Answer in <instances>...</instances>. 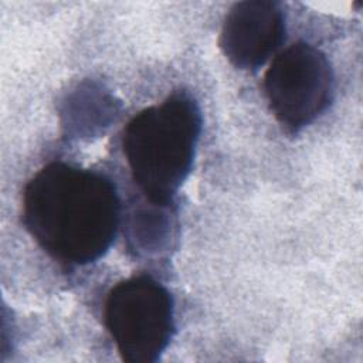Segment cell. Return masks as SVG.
Segmentation results:
<instances>
[{
  "label": "cell",
  "mask_w": 363,
  "mask_h": 363,
  "mask_svg": "<svg viewBox=\"0 0 363 363\" xmlns=\"http://www.w3.org/2000/svg\"><path fill=\"white\" fill-rule=\"evenodd\" d=\"M23 220L40 247L69 265L104 257L115 241L121 203L112 182L92 170L51 162L27 183Z\"/></svg>",
  "instance_id": "cell-1"
},
{
  "label": "cell",
  "mask_w": 363,
  "mask_h": 363,
  "mask_svg": "<svg viewBox=\"0 0 363 363\" xmlns=\"http://www.w3.org/2000/svg\"><path fill=\"white\" fill-rule=\"evenodd\" d=\"M201 132L197 102L179 92L133 116L122 147L135 183L155 206H167L187 179Z\"/></svg>",
  "instance_id": "cell-2"
},
{
  "label": "cell",
  "mask_w": 363,
  "mask_h": 363,
  "mask_svg": "<svg viewBox=\"0 0 363 363\" xmlns=\"http://www.w3.org/2000/svg\"><path fill=\"white\" fill-rule=\"evenodd\" d=\"M105 323L123 360L156 362L174 332L172 295L147 275L121 281L106 296Z\"/></svg>",
  "instance_id": "cell-3"
},
{
  "label": "cell",
  "mask_w": 363,
  "mask_h": 363,
  "mask_svg": "<svg viewBox=\"0 0 363 363\" xmlns=\"http://www.w3.org/2000/svg\"><path fill=\"white\" fill-rule=\"evenodd\" d=\"M264 89L275 118L298 130L329 106L335 77L326 55L308 43H295L279 52L264 77Z\"/></svg>",
  "instance_id": "cell-4"
},
{
  "label": "cell",
  "mask_w": 363,
  "mask_h": 363,
  "mask_svg": "<svg viewBox=\"0 0 363 363\" xmlns=\"http://www.w3.org/2000/svg\"><path fill=\"white\" fill-rule=\"evenodd\" d=\"M285 38V16L275 1L247 0L227 13L220 48L240 69L259 68Z\"/></svg>",
  "instance_id": "cell-5"
}]
</instances>
